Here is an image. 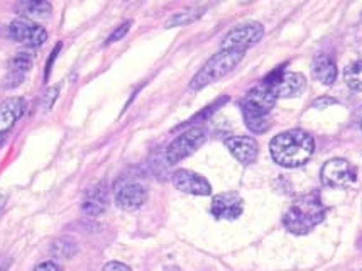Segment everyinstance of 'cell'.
I'll list each match as a JSON object with an SVG mask.
<instances>
[{
	"label": "cell",
	"instance_id": "obj_1",
	"mask_svg": "<svg viewBox=\"0 0 362 271\" xmlns=\"http://www.w3.org/2000/svg\"><path fill=\"white\" fill-rule=\"evenodd\" d=\"M269 151L279 166L300 168L312 158L315 151V141L301 129H290L273 137Z\"/></svg>",
	"mask_w": 362,
	"mask_h": 271
},
{
	"label": "cell",
	"instance_id": "obj_2",
	"mask_svg": "<svg viewBox=\"0 0 362 271\" xmlns=\"http://www.w3.org/2000/svg\"><path fill=\"white\" fill-rule=\"evenodd\" d=\"M325 219V207H323L320 195L317 192L305 193L293 200L290 209L283 217V224L291 234L303 236Z\"/></svg>",
	"mask_w": 362,
	"mask_h": 271
},
{
	"label": "cell",
	"instance_id": "obj_3",
	"mask_svg": "<svg viewBox=\"0 0 362 271\" xmlns=\"http://www.w3.org/2000/svg\"><path fill=\"white\" fill-rule=\"evenodd\" d=\"M244 51H235V50H221L217 54H214L204 64L200 71L193 76L189 81V88L192 90H202L209 85L215 83L223 76L228 75L234 68L243 62Z\"/></svg>",
	"mask_w": 362,
	"mask_h": 271
},
{
	"label": "cell",
	"instance_id": "obj_4",
	"mask_svg": "<svg viewBox=\"0 0 362 271\" xmlns=\"http://www.w3.org/2000/svg\"><path fill=\"white\" fill-rule=\"evenodd\" d=\"M206 132L204 127H192L188 131H185L183 134H180L176 139L168 146L166 149V161L170 165H176L185 158H188L189 154H193L205 143Z\"/></svg>",
	"mask_w": 362,
	"mask_h": 271
},
{
	"label": "cell",
	"instance_id": "obj_5",
	"mask_svg": "<svg viewBox=\"0 0 362 271\" xmlns=\"http://www.w3.org/2000/svg\"><path fill=\"white\" fill-rule=\"evenodd\" d=\"M262 36H264V28H262L261 23H245L235 25L223 38L222 50H235L245 53V50L257 45L262 40Z\"/></svg>",
	"mask_w": 362,
	"mask_h": 271
},
{
	"label": "cell",
	"instance_id": "obj_6",
	"mask_svg": "<svg viewBox=\"0 0 362 271\" xmlns=\"http://www.w3.org/2000/svg\"><path fill=\"white\" fill-rule=\"evenodd\" d=\"M322 182L329 188H347L356 182L357 171L351 161L344 158L329 160L322 168Z\"/></svg>",
	"mask_w": 362,
	"mask_h": 271
},
{
	"label": "cell",
	"instance_id": "obj_7",
	"mask_svg": "<svg viewBox=\"0 0 362 271\" xmlns=\"http://www.w3.org/2000/svg\"><path fill=\"white\" fill-rule=\"evenodd\" d=\"M8 36L28 48H40L47 40L46 29L31 19L19 17L8 24Z\"/></svg>",
	"mask_w": 362,
	"mask_h": 271
},
{
	"label": "cell",
	"instance_id": "obj_8",
	"mask_svg": "<svg viewBox=\"0 0 362 271\" xmlns=\"http://www.w3.org/2000/svg\"><path fill=\"white\" fill-rule=\"evenodd\" d=\"M273 88L269 85L261 83L245 93V97L240 102L243 105V115H271V109L276 104Z\"/></svg>",
	"mask_w": 362,
	"mask_h": 271
},
{
	"label": "cell",
	"instance_id": "obj_9",
	"mask_svg": "<svg viewBox=\"0 0 362 271\" xmlns=\"http://www.w3.org/2000/svg\"><path fill=\"white\" fill-rule=\"evenodd\" d=\"M173 183L178 190L189 195L206 197L212 193V185L209 183V180L192 170H176L173 173Z\"/></svg>",
	"mask_w": 362,
	"mask_h": 271
},
{
	"label": "cell",
	"instance_id": "obj_10",
	"mask_svg": "<svg viewBox=\"0 0 362 271\" xmlns=\"http://www.w3.org/2000/svg\"><path fill=\"white\" fill-rule=\"evenodd\" d=\"M212 214L217 219H228V221H234V219L240 217L244 212V200L239 193L228 192L221 193V195H215L212 200Z\"/></svg>",
	"mask_w": 362,
	"mask_h": 271
},
{
	"label": "cell",
	"instance_id": "obj_11",
	"mask_svg": "<svg viewBox=\"0 0 362 271\" xmlns=\"http://www.w3.org/2000/svg\"><path fill=\"white\" fill-rule=\"evenodd\" d=\"M269 87L273 88L276 98L300 97L305 92V88H307V79L301 73L283 71L279 79L273 85H269Z\"/></svg>",
	"mask_w": 362,
	"mask_h": 271
},
{
	"label": "cell",
	"instance_id": "obj_12",
	"mask_svg": "<svg viewBox=\"0 0 362 271\" xmlns=\"http://www.w3.org/2000/svg\"><path fill=\"white\" fill-rule=\"evenodd\" d=\"M226 146L232 156H234L239 163H243V165H252V163L257 160V156H259V146H257L254 137H227Z\"/></svg>",
	"mask_w": 362,
	"mask_h": 271
},
{
	"label": "cell",
	"instance_id": "obj_13",
	"mask_svg": "<svg viewBox=\"0 0 362 271\" xmlns=\"http://www.w3.org/2000/svg\"><path fill=\"white\" fill-rule=\"evenodd\" d=\"M148 200V192L141 183H126L115 193V202L122 210L134 212L141 209Z\"/></svg>",
	"mask_w": 362,
	"mask_h": 271
},
{
	"label": "cell",
	"instance_id": "obj_14",
	"mask_svg": "<svg viewBox=\"0 0 362 271\" xmlns=\"http://www.w3.org/2000/svg\"><path fill=\"white\" fill-rule=\"evenodd\" d=\"M25 100L21 97H11L0 102V134H6L16 126V122L24 115Z\"/></svg>",
	"mask_w": 362,
	"mask_h": 271
},
{
	"label": "cell",
	"instance_id": "obj_15",
	"mask_svg": "<svg viewBox=\"0 0 362 271\" xmlns=\"http://www.w3.org/2000/svg\"><path fill=\"white\" fill-rule=\"evenodd\" d=\"M312 73L315 80L320 81L323 85H334L337 80V64L329 54H317L312 63Z\"/></svg>",
	"mask_w": 362,
	"mask_h": 271
},
{
	"label": "cell",
	"instance_id": "obj_16",
	"mask_svg": "<svg viewBox=\"0 0 362 271\" xmlns=\"http://www.w3.org/2000/svg\"><path fill=\"white\" fill-rule=\"evenodd\" d=\"M107 209V190L105 183H97L88 188L83 199V212L88 216H100Z\"/></svg>",
	"mask_w": 362,
	"mask_h": 271
},
{
	"label": "cell",
	"instance_id": "obj_17",
	"mask_svg": "<svg viewBox=\"0 0 362 271\" xmlns=\"http://www.w3.org/2000/svg\"><path fill=\"white\" fill-rule=\"evenodd\" d=\"M33 68V56L29 53H17L14 58L11 59V63H8V75L6 81H12L11 87H17V85H21L25 79V73ZM8 87V88H11Z\"/></svg>",
	"mask_w": 362,
	"mask_h": 271
},
{
	"label": "cell",
	"instance_id": "obj_18",
	"mask_svg": "<svg viewBox=\"0 0 362 271\" xmlns=\"http://www.w3.org/2000/svg\"><path fill=\"white\" fill-rule=\"evenodd\" d=\"M21 14L25 19H46L51 14V6L47 2H36V0H24L19 7Z\"/></svg>",
	"mask_w": 362,
	"mask_h": 271
},
{
	"label": "cell",
	"instance_id": "obj_19",
	"mask_svg": "<svg viewBox=\"0 0 362 271\" xmlns=\"http://www.w3.org/2000/svg\"><path fill=\"white\" fill-rule=\"evenodd\" d=\"M205 12V7H189V8H185V11L178 12V14H175L173 17H170V19L166 21V28H180V25H187V24H192L195 23L197 19H200L202 16H204Z\"/></svg>",
	"mask_w": 362,
	"mask_h": 271
},
{
	"label": "cell",
	"instance_id": "obj_20",
	"mask_svg": "<svg viewBox=\"0 0 362 271\" xmlns=\"http://www.w3.org/2000/svg\"><path fill=\"white\" fill-rule=\"evenodd\" d=\"M344 81L354 92H362V59L349 64L344 71Z\"/></svg>",
	"mask_w": 362,
	"mask_h": 271
},
{
	"label": "cell",
	"instance_id": "obj_21",
	"mask_svg": "<svg viewBox=\"0 0 362 271\" xmlns=\"http://www.w3.org/2000/svg\"><path fill=\"white\" fill-rule=\"evenodd\" d=\"M244 122L254 134H262V132L269 131L271 115H244Z\"/></svg>",
	"mask_w": 362,
	"mask_h": 271
},
{
	"label": "cell",
	"instance_id": "obj_22",
	"mask_svg": "<svg viewBox=\"0 0 362 271\" xmlns=\"http://www.w3.org/2000/svg\"><path fill=\"white\" fill-rule=\"evenodd\" d=\"M53 253L58 258L68 260V258H71L76 253V246H75V243H73L71 239L63 238V239H58L53 244Z\"/></svg>",
	"mask_w": 362,
	"mask_h": 271
},
{
	"label": "cell",
	"instance_id": "obj_23",
	"mask_svg": "<svg viewBox=\"0 0 362 271\" xmlns=\"http://www.w3.org/2000/svg\"><path fill=\"white\" fill-rule=\"evenodd\" d=\"M226 102H228V97H222V98H218V100H217V102H214V104H212V105L205 107V109H204V110H202V112H200V114L193 115V117H192V119H189L187 124H195V122H202V120H205L206 117H209V115H210V114H214V112H215V110H217V109H218V107H221V105H223V104H226Z\"/></svg>",
	"mask_w": 362,
	"mask_h": 271
},
{
	"label": "cell",
	"instance_id": "obj_24",
	"mask_svg": "<svg viewBox=\"0 0 362 271\" xmlns=\"http://www.w3.org/2000/svg\"><path fill=\"white\" fill-rule=\"evenodd\" d=\"M131 25H132L131 21H127V23L120 24L119 28L115 29V31L112 33L109 38H107V45H114V42H117V41L122 40V38L126 36V34L129 33V29H131Z\"/></svg>",
	"mask_w": 362,
	"mask_h": 271
},
{
	"label": "cell",
	"instance_id": "obj_25",
	"mask_svg": "<svg viewBox=\"0 0 362 271\" xmlns=\"http://www.w3.org/2000/svg\"><path fill=\"white\" fill-rule=\"evenodd\" d=\"M59 50H62V42H58V45H56V48L51 51V56H49V59H47V64H46V80L49 79V73H51V67H53V63H54V59L58 58V53H59Z\"/></svg>",
	"mask_w": 362,
	"mask_h": 271
},
{
	"label": "cell",
	"instance_id": "obj_26",
	"mask_svg": "<svg viewBox=\"0 0 362 271\" xmlns=\"http://www.w3.org/2000/svg\"><path fill=\"white\" fill-rule=\"evenodd\" d=\"M334 104H337V100H335V98L322 97V98H318V100L313 102V107H315V109H327V107L334 105Z\"/></svg>",
	"mask_w": 362,
	"mask_h": 271
},
{
	"label": "cell",
	"instance_id": "obj_27",
	"mask_svg": "<svg viewBox=\"0 0 362 271\" xmlns=\"http://www.w3.org/2000/svg\"><path fill=\"white\" fill-rule=\"evenodd\" d=\"M103 271H131V268L127 265L119 263V261H110L103 266Z\"/></svg>",
	"mask_w": 362,
	"mask_h": 271
},
{
	"label": "cell",
	"instance_id": "obj_28",
	"mask_svg": "<svg viewBox=\"0 0 362 271\" xmlns=\"http://www.w3.org/2000/svg\"><path fill=\"white\" fill-rule=\"evenodd\" d=\"M34 271H62V268H59L54 261H45V263L37 265Z\"/></svg>",
	"mask_w": 362,
	"mask_h": 271
},
{
	"label": "cell",
	"instance_id": "obj_29",
	"mask_svg": "<svg viewBox=\"0 0 362 271\" xmlns=\"http://www.w3.org/2000/svg\"><path fill=\"white\" fill-rule=\"evenodd\" d=\"M8 268V261H4V263H0V271H7Z\"/></svg>",
	"mask_w": 362,
	"mask_h": 271
},
{
	"label": "cell",
	"instance_id": "obj_30",
	"mask_svg": "<svg viewBox=\"0 0 362 271\" xmlns=\"http://www.w3.org/2000/svg\"><path fill=\"white\" fill-rule=\"evenodd\" d=\"M357 51H359V54H361V59H362V41L359 42V46H357Z\"/></svg>",
	"mask_w": 362,
	"mask_h": 271
},
{
	"label": "cell",
	"instance_id": "obj_31",
	"mask_svg": "<svg viewBox=\"0 0 362 271\" xmlns=\"http://www.w3.org/2000/svg\"><path fill=\"white\" fill-rule=\"evenodd\" d=\"M2 143H4V136L0 134V146H2Z\"/></svg>",
	"mask_w": 362,
	"mask_h": 271
},
{
	"label": "cell",
	"instance_id": "obj_32",
	"mask_svg": "<svg viewBox=\"0 0 362 271\" xmlns=\"http://www.w3.org/2000/svg\"><path fill=\"white\" fill-rule=\"evenodd\" d=\"M36 2H46V0H36Z\"/></svg>",
	"mask_w": 362,
	"mask_h": 271
},
{
	"label": "cell",
	"instance_id": "obj_33",
	"mask_svg": "<svg viewBox=\"0 0 362 271\" xmlns=\"http://www.w3.org/2000/svg\"><path fill=\"white\" fill-rule=\"evenodd\" d=\"M170 271H181V270H170Z\"/></svg>",
	"mask_w": 362,
	"mask_h": 271
}]
</instances>
